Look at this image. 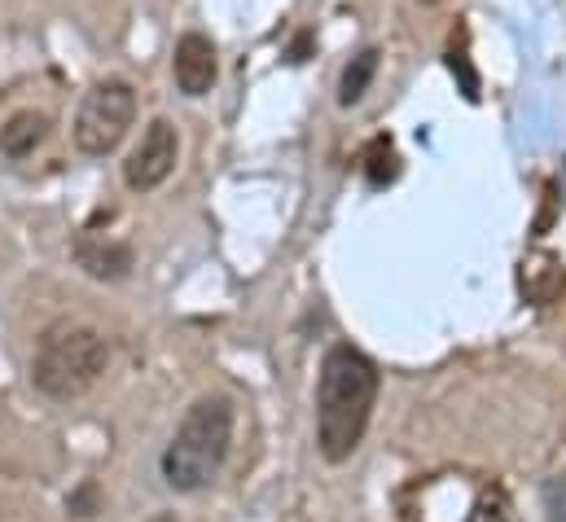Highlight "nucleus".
<instances>
[{
    "instance_id": "1",
    "label": "nucleus",
    "mask_w": 566,
    "mask_h": 522,
    "mask_svg": "<svg viewBox=\"0 0 566 522\" xmlns=\"http://www.w3.org/2000/svg\"><path fill=\"white\" fill-rule=\"evenodd\" d=\"M378 392H382V374L365 352L347 343L325 352L316 383V448L329 466H343L360 448Z\"/></svg>"
},
{
    "instance_id": "2",
    "label": "nucleus",
    "mask_w": 566,
    "mask_h": 522,
    "mask_svg": "<svg viewBox=\"0 0 566 522\" xmlns=\"http://www.w3.org/2000/svg\"><path fill=\"white\" fill-rule=\"evenodd\" d=\"M233 448V404L224 395H202L180 417L171 443L163 448V483L171 492H202L216 483Z\"/></svg>"
},
{
    "instance_id": "3",
    "label": "nucleus",
    "mask_w": 566,
    "mask_h": 522,
    "mask_svg": "<svg viewBox=\"0 0 566 522\" xmlns=\"http://www.w3.org/2000/svg\"><path fill=\"white\" fill-rule=\"evenodd\" d=\"M106 365H111V343L102 338V330L62 321L40 334V347L31 361V383L40 395L66 404V399L93 392L102 383Z\"/></svg>"
},
{
    "instance_id": "4",
    "label": "nucleus",
    "mask_w": 566,
    "mask_h": 522,
    "mask_svg": "<svg viewBox=\"0 0 566 522\" xmlns=\"http://www.w3.org/2000/svg\"><path fill=\"white\" fill-rule=\"evenodd\" d=\"M133 124H137V88L128 80H115L111 75V80H97L84 93L71 132H75L80 154L106 158V154H115L124 145V136H128Z\"/></svg>"
},
{
    "instance_id": "5",
    "label": "nucleus",
    "mask_w": 566,
    "mask_h": 522,
    "mask_svg": "<svg viewBox=\"0 0 566 522\" xmlns=\"http://www.w3.org/2000/svg\"><path fill=\"white\" fill-rule=\"evenodd\" d=\"M176 163H180V136H176V128L167 119H149L142 132V145L124 163V185L133 194H154L158 185H167Z\"/></svg>"
},
{
    "instance_id": "6",
    "label": "nucleus",
    "mask_w": 566,
    "mask_h": 522,
    "mask_svg": "<svg viewBox=\"0 0 566 522\" xmlns=\"http://www.w3.org/2000/svg\"><path fill=\"white\" fill-rule=\"evenodd\" d=\"M171 75H176V88L185 97H207L220 80V58H216V44L202 35V31H185L176 40V58H171Z\"/></svg>"
},
{
    "instance_id": "7",
    "label": "nucleus",
    "mask_w": 566,
    "mask_h": 522,
    "mask_svg": "<svg viewBox=\"0 0 566 522\" xmlns=\"http://www.w3.org/2000/svg\"><path fill=\"white\" fill-rule=\"evenodd\" d=\"M518 290H523V299L536 303V307L558 303L566 294V263L558 260V255H549V251L527 255V260L518 263Z\"/></svg>"
},
{
    "instance_id": "8",
    "label": "nucleus",
    "mask_w": 566,
    "mask_h": 522,
    "mask_svg": "<svg viewBox=\"0 0 566 522\" xmlns=\"http://www.w3.org/2000/svg\"><path fill=\"white\" fill-rule=\"evenodd\" d=\"M75 263L97 276V281H124L133 272V247L128 242H115V238H93L84 233L75 242Z\"/></svg>"
},
{
    "instance_id": "9",
    "label": "nucleus",
    "mask_w": 566,
    "mask_h": 522,
    "mask_svg": "<svg viewBox=\"0 0 566 522\" xmlns=\"http://www.w3.org/2000/svg\"><path fill=\"white\" fill-rule=\"evenodd\" d=\"M49 115L44 111H18V115H9L4 119V128H0V154L4 158H31L44 140H49Z\"/></svg>"
},
{
    "instance_id": "10",
    "label": "nucleus",
    "mask_w": 566,
    "mask_h": 522,
    "mask_svg": "<svg viewBox=\"0 0 566 522\" xmlns=\"http://www.w3.org/2000/svg\"><path fill=\"white\" fill-rule=\"evenodd\" d=\"M378 62H382V53L378 49H365V53H356L347 66H343V80H338V106H356L365 93H369V84H374V75H378Z\"/></svg>"
},
{
    "instance_id": "11",
    "label": "nucleus",
    "mask_w": 566,
    "mask_h": 522,
    "mask_svg": "<svg viewBox=\"0 0 566 522\" xmlns=\"http://www.w3.org/2000/svg\"><path fill=\"white\" fill-rule=\"evenodd\" d=\"M465 522H518V519H514V501L505 497V488H483L474 497Z\"/></svg>"
},
{
    "instance_id": "12",
    "label": "nucleus",
    "mask_w": 566,
    "mask_h": 522,
    "mask_svg": "<svg viewBox=\"0 0 566 522\" xmlns=\"http://www.w3.org/2000/svg\"><path fill=\"white\" fill-rule=\"evenodd\" d=\"M365 176H369L374 189H382V185H391V180L400 176V158H396L391 140H374V149H369V158H365Z\"/></svg>"
},
{
    "instance_id": "13",
    "label": "nucleus",
    "mask_w": 566,
    "mask_h": 522,
    "mask_svg": "<svg viewBox=\"0 0 566 522\" xmlns=\"http://www.w3.org/2000/svg\"><path fill=\"white\" fill-rule=\"evenodd\" d=\"M66 510L75 514V519H93V510H97V488L88 483V488H80L71 501H66Z\"/></svg>"
}]
</instances>
